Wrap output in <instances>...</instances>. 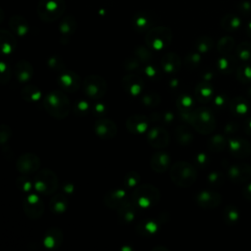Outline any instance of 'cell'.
Returning a JSON list of instances; mask_svg holds the SVG:
<instances>
[{
  "label": "cell",
  "instance_id": "obj_1",
  "mask_svg": "<svg viewBox=\"0 0 251 251\" xmlns=\"http://www.w3.org/2000/svg\"><path fill=\"white\" fill-rule=\"evenodd\" d=\"M43 107L46 112L56 119H64L69 115L71 103L67 95L60 90H53L45 95Z\"/></svg>",
  "mask_w": 251,
  "mask_h": 251
},
{
  "label": "cell",
  "instance_id": "obj_2",
  "mask_svg": "<svg viewBox=\"0 0 251 251\" xmlns=\"http://www.w3.org/2000/svg\"><path fill=\"white\" fill-rule=\"evenodd\" d=\"M170 178L178 187H190L197 178L196 168L188 162H176L171 167Z\"/></svg>",
  "mask_w": 251,
  "mask_h": 251
},
{
  "label": "cell",
  "instance_id": "obj_3",
  "mask_svg": "<svg viewBox=\"0 0 251 251\" xmlns=\"http://www.w3.org/2000/svg\"><path fill=\"white\" fill-rule=\"evenodd\" d=\"M188 123L201 134H209L216 127V119L213 112L205 107L193 110Z\"/></svg>",
  "mask_w": 251,
  "mask_h": 251
},
{
  "label": "cell",
  "instance_id": "obj_4",
  "mask_svg": "<svg viewBox=\"0 0 251 251\" xmlns=\"http://www.w3.org/2000/svg\"><path fill=\"white\" fill-rule=\"evenodd\" d=\"M160 191L155 186L144 183L133 189L131 200L139 208H150L158 204L160 200Z\"/></svg>",
  "mask_w": 251,
  "mask_h": 251
},
{
  "label": "cell",
  "instance_id": "obj_5",
  "mask_svg": "<svg viewBox=\"0 0 251 251\" xmlns=\"http://www.w3.org/2000/svg\"><path fill=\"white\" fill-rule=\"evenodd\" d=\"M34 188L43 195L53 194L58 188L57 175L50 169L39 171L34 177Z\"/></svg>",
  "mask_w": 251,
  "mask_h": 251
},
{
  "label": "cell",
  "instance_id": "obj_6",
  "mask_svg": "<svg viewBox=\"0 0 251 251\" xmlns=\"http://www.w3.org/2000/svg\"><path fill=\"white\" fill-rule=\"evenodd\" d=\"M172 40V32L168 27L157 26L148 30L145 42L150 49L163 50Z\"/></svg>",
  "mask_w": 251,
  "mask_h": 251
},
{
  "label": "cell",
  "instance_id": "obj_7",
  "mask_svg": "<svg viewBox=\"0 0 251 251\" xmlns=\"http://www.w3.org/2000/svg\"><path fill=\"white\" fill-rule=\"evenodd\" d=\"M65 11L64 0H40L37 13L44 22H53L57 20Z\"/></svg>",
  "mask_w": 251,
  "mask_h": 251
},
{
  "label": "cell",
  "instance_id": "obj_8",
  "mask_svg": "<svg viewBox=\"0 0 251 251\" xmlns=\"http://www.w3.org/2000/svg\"><path fill=\"white\" fill-rule=\"evenodd\" d=\"M83 88L86 95L91 99L102 98L107 90V83L103 77L97 75L87 76L83 82Z\"/></svg>",
  "mask_w": 251,
  "mask_h": 251
},
{
  "label": "cell",
  "instance_id": "obj_9",
  "mask_svg": "<svg viewBox=\"0 0 251 251\" xmlns=\"http://www.w3.org/2000/svg\"><path fill=\"white\" fill-rule=\"evenodd\" d=\"M147 141L152 147L162 149L168 146L170 142V135L163 126H154L147 131Z\"/></svg>",
  "mask_w": 251,
  "mask_h": 251
},
{
  "label": "cell",
  "instance_id": "obj_10",
  "mask_svg": "<svg viewBox=\"0 0 251 251\" xmlns=\"http://www.w3.org/2000/svg\"><path fill=\"white\" fill-rule=\"evenodd\" d=\"M25 214L30 219H38L44 212V204L36 194H30L25 197L23 201Z\"/></svg>",
  "mask_w": 251,
  "mask_h": 251
},
{
  "label": "cell",
  "instance_id": "obj_11",
  "mask_svg": "<svg viewBox=\"0 0 251 251\" xmlns=\"http://www.w3.org/2000/svg\"><path fill=\"white\" fill-rule=\"evenodd\" d=\"M39 166L40 160L33 153H25L18 157L16 161L17 170L24 175H28L30 173L36 172L39 169Z\"/></svg>",
  "mask_w": 251,
  "mask_h": 251
},
{
  "label": "cell",
  "instance_id": "obj_12",
  "mask_svg": "<svg viewBox=\"0 0 251 251\" xmlns=\"http://www.w3.org/2000/svg\"><path fill=\"white\" fill-rule=\"evenodd\" d=\"M227 176L233 183L239 184L247 182L251 178V166L246 163L234 164L229 167Z\"/></svg>",
  "mask_w": 251,
  "mask_h": 251
},
{
  "label": "cell",
  "instance_id": "obj_13",
  "mask_svg": "<svg viewBox=\"0 0 251 251\" xmlns=\"http://www.w3.org/2000/svg\"><path fill=\"white\" fill-rule=\"evenodd\" d=\"M94 131L96 135L103 139H111L116 136L118 128L116 124L107 118H98L94 123Z\"/></svg>",
  "mask_w": 251,
  "mask_h": 251
},
{
  "label": "cell",
  "instance_id": "obj_14",
  "mask_svg": "<svg viewBox=\"0 0 251 251\" xmlns=\"http://www.w3.org/2000/svg\"><path fill=\"white\" fill-rule=\"evenodd\" d=\"M58 83L66 92H75L80 87V78L74 71L65 70L60 73Z\"/></svg>",
  "mask_w": 251,
  "mask_h": 251
},
{
  "label": "cell",
  "instance_id": "obj_15",
  "mask_svg": "<svg viewBox=\"0 0 251 251\" xmlns=\"http://www.w3.org/2000/svg\"><path fill=\"white\" fill-rule=\"evenodd\" d=\"M126 127L130 133L141 134L149 129V119L140 114L130 116L126 121Z\"/></svg>",
  "mask_w": 251,
  "mask_h": 251
},
{
  "label": "cell",
  "instance_id": "obj_16",
  "mask_svg": "<svg viewBox=\"0 0 251 251\" xmlns=\"http://www.w3.org/2000/svg\"><path fill=\"white\" fill-rule=\"evenodd\" d=\"M195 200L198 206L204 209H213L220 205L222 201V197L216 191L202 190L196 194Z\"/></svg>",
  "mask_w": 251,
  "mask_h": 251
},
{
  "label": "cell",
  "instance_id": "obj_17",
  "mask_svg": "<svg viewBox=\"0 0 251 251\" xmlns=\"http://www.w3.org/2000/svg\"><path fill=\"white\" fill-rule=\"evenodd\" d=\"M122 86L126 93L132 96H137L142 92L144 81L136 74H128L123 77Z\"/></svg>",
  "mask_w": 251,
  "mask_h": 251
},
{
  "label": "cell",
  "instance_id": "obj_18",
  "mask_svg": "<svg viewBox=\"0 0 251 251\" xmlns=\"http://www.w3.org/2000/svg\"><path fill=\"white\" fill-rule=\"evenodd\" d=\"M229 152L235 158H246L251 154V145L244 138H232L227 142Z\"/></svg>",
  "mask_w": 251,
  "mask_h": 251
},
{
  "label": "cell",
  "instance_id": "obj_19",
  "mask_svg": "<svg viewBox=\"0 0 251 251\" xmlns=\"http://www.w3.org/2000/svg\"><path fill=\"white\" fill-rule=\"evenodd\" d=\"M128 199L127 193L124 188H116L108 191L104 196V203L107 207L112 209H118L121 205L126 202Z\"/></svg>",
  "mask_w": 251,
  "mask_h": 251
},
{
  "label": "cell",
  "instance_id": "obj_20",
  "mask_svg": "<svg viewBox=\"0 0 251 251\" xmlns=\"http://www.w3.org/2000/svg\"><path fill=\"white\" fill-rule=\"evenodd\" d=\"M136 205L132 200H127L117 209L119 222L122 224L131 223L136 215Z\"/></svg>",
  "mask_w": 251,
  "mask_h": 251
},
{
  "label": "cell",
  "instance_id": "obj_21",
  "mask_svg": "<svg viewBox=\"0 0 251 251\" xmlns=\"http://www.w3.org/2000/svg\"><path fill=\"white\" fill-rule=\"evenodd\" d=\"M162 69L169 74L177 73L181 68V60L176 53H167L161 59Z\"/></svg>",
  "mask_w": 251,
  "mask_h": 251
},
{
  "label": "cell",
  "instance_id": "obj_22",
  "mask_svg": "<svg viewBox=\"0 0 251 251\" xmlns=\"http://www.w3.org/2000/svg\"><path fill=\"white\" fill-rule=\"evenodd\" d=\"M63 239L64 236L62 230L57 227H52L46 231L43 239V244L47 249L54 250L62 244Z\"/></svg>",
  "mask_w": 251,
  "mask_h": 251
},
{
  "label": "cell",
  "instance_id": "obj_23",
  "mask_svg": "<svg viewBox=\"0 0 251 251\" xmlns=\"http://www.w3.org/2000/svg\"><path fill=\"white\" fill-rule=\"evenodd\" d=\"M171 164L170 156L163 151L156 152L152 155L150 159V167L156 173H163L165 172Z\"/></svg>",
  "mask_w": 251,
  "mask_h": 251
},
{
  "label": "cell",
  "instance_id": "obj_24",
  "mask_svg": "<svg viewBox=\"0 0 251 251\" xmlns=\"http://www.w3.org/2000/svg\"><path fill=\"white\" fill-rule=\"evenodd\" d=\"M33 75L32 66L25 60H20L15 65V75L21 82L29 80Z\"/></svg>",
  "mask_w": 251,
  "mask_h": 251
},
{
  "label": "cell",
  "instance_id": "obj_25",
  "mask_svg": "<svg viewBox=\"0 0 251 251\" xmlns=\"http://www.w3.org/2000/svg\"><path fill=\"white\" fill-rule=\"evenodd\" d=\"M159 229V223L154 219H144L136 226V231L141 236H153Z\"/></svg>",
  "mask_w": 251,
  "mask_h": 251
},
{
  "label": "cell",
  "instance_id": "obj_26",
  "mask_svg": "<svg viewBox=\"0 0 251 251\" xmlns=\"http://www.w3.org/2000/svg\"><path fill=\"white\" fill-rule=\"evenodd\" d=\"M214 94L212 85L206 81L200 82L195 87V97L201 103H208L211 101Z\"/></svg>",
  "mask_w": 251,
  "mask_h": 251
},
{
  "label": "cell",
  "instance_id": "obj_27",
  "mask_svg": "<svg viewBox=\"0 0 251 251\" xmlns=\"http://www.w3.org/2000/svg\"><path fill=\"white\" fill-rule=\"evenodd\" d=\"M17 43L15 37L6 30H1L0 32V47L1 51L5 55H10L16 49Z\"/></svg>",
  "mask_w": 251,
  "mask_h": 251
},
{
  "label": "cell",
  "instance_id": "obj_28",
  "mask_svg": "<svg viewBox=\"0 0 251 251\" xmlns=\"http://www.w3.org/2000/svg\"><path fill=\"white\" fill-rule=\"evenodd\" d=\"M217 69L220 73L224 75L231 74L233 71H236V60L228 55H222V57L217 62Z\"/></svg>",
  "mask_w": 251,
  "mask_h": 251
},
{
  "label": "cell",
  "instance_id": "obj_29",
  "mask_svg": "<svg viewBox=\"0 0 251 251\" xmlns=\"http://www.w3.org/2000/svg\"><path fill=\"white\" fill-rule=\"evenodd\" d=\"M10 28L19 36H24L29 29L26 20L20 16H13L9 21Z\"/></svg>",
  "mask_w": 251,
  "mask_h": 251
},
{
  "label": "cell",
  "instance_id": "obj_30",
  "mask_svg": "<svg viewBox=\"0 0 251 251\" xmlns=\"http://www.w3.org/2000/svg\"><path fill=\"white\" fill-rule=\"evenodd\" d=\"M152 21L150 20V16L144 12H140L135 15L133 18V26L134 29L138 32H143L151 29Z\"/></svg>",
  "mask_w": 251,
  "mask_h": 251
},
{
  "label": "cell",
  "instance_id": "obj_31",
  "mask_svg": "<svg viewBox=\"0 0 251 251\" xmlns=\"http://www.w3.org/2000/svg\"><path fill=\"white\" fill-rule=\"evenodd\" d=\"M68 199L65 195L57 194L53 196L49 202V208L51 212L55 214H63L68 209Z\"/></svg>",
  "mask_w": 251,
  "mask_h": 251
},
{
  "label": "cell",
  "instance_id": "obj_32",
  "mask_svg": "<svg viewBox=\"0 0 251 251\" xmlns=\"http://www.w3.org/2000/svg\"><path fill=\"white\" fill-rule=\"evenodd\" d=\"M76 26H77L76 21L74 17H71V16L65 17L60 23V26H59L60 33L63 37H70L75 31Z\"/></svg>",
  "mask_w": 251,
  "mask_h": 251
},
{
  "label": "cell",
  "instance_id": "obj_33",
  "mask_svg": "<svg viewBox=\"0 0 251 251\" xmlns=\"http://www.w3.org/2000/svg\"><path fill=\"white\" fill-rule=\"evenodd\" d=\"M229 108L234 115L243 116L247 114L249 106L245 98L241 96H236L229 102Z\"/></svg>",
  "mask_w": 251,
  "mask_h": 251
},
{
  "label": "cell",
  "instance_id": "obj_34",
  "mask_svg": "<svg viewBox=\"0 0 251 251\" xmlns=\"http://www.w3.org/2000/svg\"><path fill=\"white\" fill-rule=\"evenodd\" d=\"M175 136L176 141L182 145H188L193 140L192 132L184 126H179L175 129Z\"/></svg>",
  "mask_w": 251,
  "mask_h": 251
},
{
  "label": "cell",
  "instance_id": "obj_35",
  "mask_svg": "<svg viewBox=\"0 0 251 251\" xmlns=\"http://www.w3.org/2000/svg\"><path fill=\"white\" fill-rule=\"evenodd\" d=\"M239 218H240V213L237 207L231 204L226 205L225 207L223 212V219L226 224L233 225L239 221Z\"/></svg>",
  "mask_w": 251,
  "mask_h": 251
},
{
  "label": "cell",
  "instance_id": "obj_36",
  "mask_svg": "<svg viewBox=\"0 0 251 251\" xmlns=\"http://www.w3.org/2000/svg\"><path fill=\"white\" fill-rule=\"evenodd\" d=\"M22 97L27 102L35 103L41 98V91L34 85H26L21 91Z\"/></svg>",
  "mask_w": 251,
  "mask_h": 251
},
{
  "label": "cell",
  "instance_id": "obj_37",
  "mask_svg": "<svg viewBox=\"0 0 251 251\" xmlns=\"http://www.w3.org/2000/svg\"><path fill=\"white\" fill-rule=\"evenodd\" d=\"M235 75L237 80L243 84L251 82V65H249L248 63H244L237 67Z\"/></svg>",
  "mask_w": 251,
  "mask_h": 251
},
{
  "label": "cell",
  "instance_id": "obj_38",
  "mask_svg": "<svg viewBox=\"0 0 251 251\" xmlns=\"http://www.w3.org/2000/svg\"><path fill=\"white\" fill-rule=\"evenodd\" d=\"M226 145V138L224 135L222 134H216L214 136H212L208 143H207V146L208 148L213 151V152H220V151H223L225 149Z\"/></svg>",
  "mask_w": 251,
  "mask_h": 251
},
{
  "label": "cell",
  "instance_id": "obj_39",
  "mask_svg": "<svg viewBox=\"0 0 251 251\" xmlns=\"http://www.w3.org/2000/svg\"><path fill=\"white\" fill-rule=\"evenodd\" d=\"M221 25L226 31H234L240 26V19L234 15H227L223 18Z\"/></svg>",
  "mask_w": 251,
  "mask_h": 251
},
{
  "label": "cell",
  "instance_id": "obj_40",
  "mask_svg": "<svg viewBox=\"0 0 251 251\" xmlns=\"http://www.w3.org/2000/svg\"><path fill=\"white\" fill-rule=\"evenodd\" d=\"M234 45H235L234 39L230 36H226V37H223L219 40L218 45H217V49H218L220 54L228 55L232 51Z\"/></svg>",
  "mask_w": 251,
  "mask_h": 251
},
{
  "label": "cell",
  "instance_id": "obj_41",
  "mask_svg": "<svg viewBox=\"0 0 251 251\" xmlns=\"http://www.w3.org/2000/svg\"><path fill=\"white\" fill-rule=\"evenodd\" d=\"M236 55L243 63H251V43H240L236 48Z\"/></svg>",
  "mask_w": 251,
  "mask_h": 251
},
{
  "label": "cell",
  "instance_id": "obj_42",
  "mask_svg": "<svg viewBox=\"0 0 251 251\" xmlns=\"http://www.w3.org/2000/svg\"><path fill=\"white\" fill-rule=\"evenodd\" d=\"M134 56L141 62V63H150L152 60V52L150 48L145 46H138L134 50Z\"/></svg>",
  "mask_w": 251,
  "mask_h": 251
},
{
  "label": "cell",
  "instance_id": "obj_43",
  "mask_svg": "<svg viewBox=\"0 0 251 251\" xmlns=\"http://www.w3.org/2000/svg\"><path fill=\"white\" fill-rule=\"evenodd\" d=\"M193 99L187 94H181L176 100V107L179 111H191Z\"/></svg>",
  "mask_w": 251,
  "mask_h": 251
},
{
  "label": "cell",
  "instance_id": "obj_44",
  "mask_svg": "<svg viewBox=\"0 0 251 251\" xmlns=\"http://www.w3.org/2000/svg\"><path fill=\"white\" fill-rule=\"evenodd\" d=\"M160 96L155 92H147L141 96V102L147 107H155L160 103Z\"/></svg>",
  "mask_w": 251,
  "mask_h": 251
},
{
  "label": "cell",
  "instance_id": "obj_45",
  "mask_svg": "<svg viewBox=\"0 0 251 251\" xmlns=\"http://www.w3.org/2000/svg\"><path fill=\"white\" fill-rule=\"evenodd\" d=\"M212 47H213V40L210 37L202 36L198 38V40L196 41V49L200 53H206L210 51Z\"/></svg>",
  "mask_w": 251,
  "mask_h": 251
},
{
  "label": "cell",
  "instance_id": "obj_46",
  "mask_svg": "<svg viewBox=\"0 0 251 251\" xmlns=\"http://www.w3.org/2000/svg\"><path fill=\"white\" fill-rule=\"evenodd\" d=\"M16 184L19 189L24 192H28L32 189V187H34V182H32L31 179L25 176H19L16 180Z\"/></svg>",
  "mask_w": 251,
  "mask_h": 251
},
{
  "label": "cell",
  "instance_id": "obj_47",
  "mask_svg": "<svg viewBox=\"0 0 251 251\" xmlns=\"http://www.w3.org/2000/svg\"><path fill=\"white\" fill-rule=\"evenodd\" d=\"M47 65L48 67L55 72H63L65 71V65L64 62L62 61V59L60 57H58L57 55H53L51 56L48 61H47Z\"/></svg>",
  "mask_w": 251,
  "mask_h": 251
},
{
  "label": "cell",
  "instance_id": "obj_48",
  "mask_svg": "<svg viewBox=\"0 0 251 251\" xmlns=\"http://www.w3.org/2000/svg\"><path fill=\"white\" fill-rule=\"evenodd\" d=\"M140 180V176L137 172H129L125 176V186L127 188H135Z\"/></svg>",
  "mask_w": 251,
  "mask_h": 251
},
{
  "label": "cell",
  "instance_id": "obj_49",
  "mask_svg": "<svg viewBox=\"0 0 251 251\" xmlns=\"http://www.w3.org/2000/svg\"><path fill=\"white\" fill-rule=\"evenodd\" d=\"M141 62L135 57H127L124 62V68L128 72H137L141 68Z\"/></svg>",
  "mask_w": 251,
  "mask_h": 251
},
{
  "label": "cell",
  "instance_id": "obj_50",
  "mask_svg": "<svg viewBox=\"0 0 251 251\" xmlns=\"http://www.w3.org/2000/svg\"><path fill=\"white\" fill-rule=\"evenodd\" d=\"M207 181L211 186H220L224 183V176L221 172H211L207 176Z\"/></svg>",
  "mask_w": 251,
  "mask_h": 251
},
{
  "label": "cell",
  "instance_id": "obj_51",
  "mask_svg": "<svg viewBox=\"0 0 251 251\" xmlns=\"http://www.w3.org/2000/svg\"><path fill=\"white\" fill-rule=\"evenodd\" d=\"M144 73L151 80H159L161 78V73L159 68L153 64L148 63V65L144 68Z\"/></svg>",
  "mask_w": 251,
  "mask_h": 251
},
{
  "label": "cell",
  "instance_id": "obj_52",
  "mask_svg": "<svg viewBox=\"0 0 251 251\" xmlns=\"http://www.w3.org/2000/svg\"><path fill=\"white\" fill-rule=\"evenodd\" d=\"M201 62V55L199 53H190L185 57L184 63L187 68L194 69L196 68Z\"/></svg>",
  "mask_w": 251,
  "mask_h": 251
},
{
  "label": "cell",
  "instance_id": "obj_53",
  "mask_svg": "<svg viewBox=\"0 0 251 251\" xmlns=\"http://www.w3.org/2000/svg\"><path fill=\"white\" fill-rule=\"evenodd\" d=\"M89 111V106L88 104L86 103V101L84 100H79V101H76L75 104H74V107H73V112L77 115V116H83L85 114H87Z\"/></svg>",
  "mask_w": 251,
  "mask_h": 251
},
{
  "label": "cell",
  "instance_id": "obj_54",
  "mask_svg": "<svg viewBox=\"0 0 251 251\" xmlns=\"http://www.w3.org/2000/svg\"><path fill=\"white\" fill-rule=\"evenodd\" d=\"M0 74H1V78H0L1 83L2 84L7 83L11 78V71H10V67L5 62L1 63Z\"/></svg>",
  "mask_w": 251,
  "mask_h": 251
},
{
  "label": "cell",
  "instance_id": "obj_55",
  "mask_svg": "<svg viewBox=\"0 0 251 251\" xmlns=\"http://www.w3.org/2000/svg\"><path fill=\"white\" fill-rule=\"evenodd\" d=\"M10 136H11L10 127L6 125H2L1 130H0V141H1L2 146H4V144L10 139Z\"/></svg>",
  "mask_w": 251,
  "mask_h": 251
},
{
  "label": "cell",
  "instance_id": "obj_56",
  "mask_svg": "<svg viewBox=\"0 0 251 251\" xmlns=\"http://www.w3.org/2000/svg\"><path fill=\"white\" fill-rule=\"evenodd\" d=\"M226 97L224 94H220V95L216 96V98L214 100V104L218 108H222L223 106L226 105Z\"/></svg>",
  "mask_w": 251,
  "mask_h": 251
},
{
  "label": "cell",
  "instance_id": "obj_57",
  "mask_svg": "<svg viewBox=\"0 0 251 251\" xmlns=\"http://www.w3.org/2000/svg\"><path fill=\"white\" fill-rule=\"evenodd\" d=\"M158 121L162 120L163 122L167 123V124H170L173 120H174V115L171 113V112H166V113H163L162 115L158 114Z\"/></svg>",
  "mask_w": 251,
  "mask_h": 251
},
{
  "label": "cell",
  "instance_id": "obj_58",
  "mask_svg": "<svg viewBox=\"0 0 251 251\" xmlns=\"http://www.w3.org/2000/svg\"><path fill=\"white\" fill-rule=\"evenodd\" d=\"M238 129V126H237V124L231 122L229 124H227L225 127V131L227 133V134H231V133H234L236 132Z\"/></svg>",
  "mask_w": 251,
  "mask_h": 251
},
{
  "label": "cell",
  "instance_id": "obj_59",
  "mask_svg": "<svg viewBox=\"0 0 251 251\" xmlns=\"http://www.w3.org/2000/svg\"><path fill=\"white\" fill-rule=\"evenodd\" d=\"M242 194L245 199L251 201V182H249L242 190Z\"/></svg>",
  "mask_w": 251,
  "mask_h": 251
},
{
  "label": "cell",
  "instance_id": "obj_60",
  "mask_svg": "<svg viewBox=\"0 0 251 251\" xmlns=\"http://www.w3.org/2000/svg\"><path fill=\"white\" fill-rule=\"evenodd\" d=\"M93 112L96 113L97 115H103L106 112V109L104 107L103 104L101 103H97L94 107H93Z\"/></svg>",
  "mask_w": 251,
  "mask_h": 251
},
{
  "label": "cell",
  "instance_id": "obj_61",
  "mask_svg": "<svg viewBox=\"0 0 251 251\" xmlns=\"http://www.w3.org/2000/svg\"><path fill=\"white\" fill-rule=\"evenodd\" d=\"M244 130L247 134L251 135V118L246 120L245 122V125H244Z\"/></svg>",
  "mask_w": 251,
  "mask_h": 251
},
{
  "label": "cell",
  "instance_id": "obj_62",
  "mask_svg": "<svg viewBox=\"0 0 251 251\" xmlns=\"http://www.w3.org/2000/svg\"><path fill=\"white\" fill-rule=\"evenodd\" d=\"M197 160H198V163H199L201 166H204V165H205V163H206V160H207L206 155H204V154H200V155L197 157Z\"/></svg>",
  "mask_w": 251,
  "mask_h": 251
},
{
  "label": "cell",
  "instance_id": "obj_63",
  "mask_svg": "<svg viewBox=\"0 0 251 251\" xmlns=\"http://www.w3.org/2000/svg\"><path fill=\"white\" fill-rule=\"evenodd\" d=\"M246 32H247L248 36L251 37V22L248 24V25H247V27H246Z\"/></svg>",
  "mask_w": 251,
  "mask_h": 251
}]
</instances>
